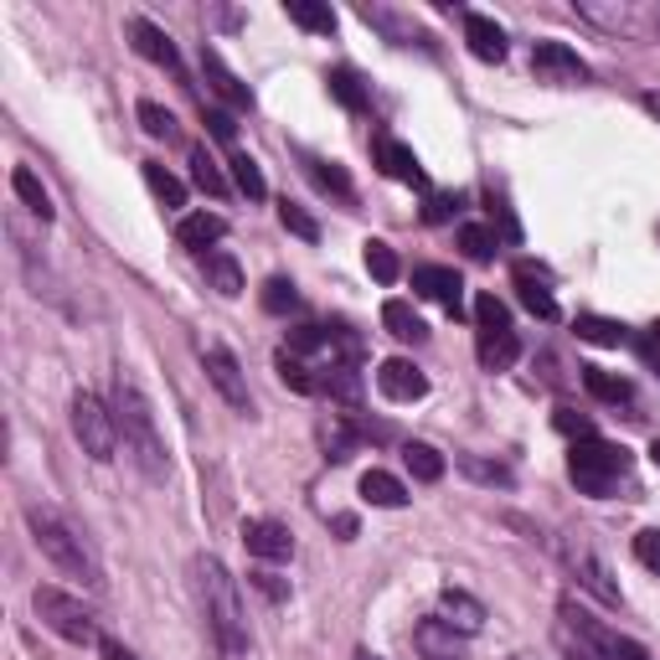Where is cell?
<instances>
[{
	"label": "cell",
	"mask_w": 660,
	"mask_h": 660,
	"mask_svg": "<svg viewBox=\"0 0 660 660\" xmlns=\"http://www.w3.org/2000/svg\"><path fill=\"white\" fill-rule=\"evenodd\" d=\"M552 424H558V434H568L573 444L578 439H593V424L578 413V407H558V413H552Z\"/></svg>",
	"instance_id": "46"
},
{
	"label": "cell",
	"mask_w": 660,
	"mask_h": 660,
	"mask_svg": "<svg viewBox=\"0 0 660 660\" xmlns=\"http://www.w3.org/2000/svg\"><path fill=\"white\" fill-rule=\"evenodd\" d=\"M578 340H589V346H625V325L619 321H604V315H578Z\"/></svg>",
	"instance_id": "34"
},
{
	"label": "cell",
	"mask_w": 660,
	"mask_h": 660,
	"mask_svg": "<svg viewBox=\"0 0 660 660\" xmlns=\"http://www.w3.org/2000/svg\"><path fill=\"white\" fill-rule=\"evenodd\" d=\"M367 439V428H356L346 413H331L321 424V444H325V459H351L356 444Z\"/></svg>",
	"instance_id": "21"
},
{
	"label": "cell",
	"mask_w": 660,
	"mask_h": 660,
	"mask_svg": "<svg viewBox=\"0 0 660 660\" xmlns=\"http://www.w3.org/2000/svg\"><path fill=\"white\" fill-rule=\"evenodd\" d=\"M289 21H294V26H305V32H315V36L336 32V11L321 5V0H289Z\"/></svg>",
	"instance_id": "29"
},
{
	"label": "cell",
	"mask_w": 660,
	"mask_h": 660,
	"mask_svg": "<svg viewBox=\"0 0 660 660\" xmlns=\"http://www.w3.org/2000/svg\"><path fill=\"white\" fill-rule=\"evenodd\" d=\"M413 289H418L424 300H439V305L459 310V289H465V279H459L455 269H444V264H424V269H413Z\"/></svg>",
	"instance_id": "19"
},
{
	"label": "cell",
	"mask_w": 660,
	"mask_h": 660,
	"mask_svg": "<svg viewBox=\"0 0 660 660\" xmlns=\"http://www.w3.org/2000/svg\"><path fill=\"white\" fill-rule=\"evenodd\" d=\"M202 72H206V83H212V93H217V99H227L233 109H254V93L237 83V72L222 63L217 47H202Z\"/></svg>",
	"instance_id": "17"
},
{
	"label": "cell",
	"mask_w": 660,
	"mask_h": 660,
	"mask_svg": "<svg viewBox=\"0 0 660 660\" xmlns=\"http://www.w3.org/2000/svg\"><path fill=\"white\" fill-rule=\"evenodd\" d=\"M465 42H470V52L480 63H501V57H506V32H501L491 16H480V11L465 16Z\"/></svg>",
	"instance_id": "20"
},
{
	"label": "cell",
	"mask_w": 660,
	"mask_h": 660,
	"mask_svg": "<svg viewBox=\"0 0 660 660\" xmlns=\"http://www.w3.org/2000/svg\"><path fill=\"white\" fill-rule=\"evenodd\" d=\"M635 558L660 578V532H640V537H635Z\"/></svg>",
	"instance_id": "48"
},
{
	"label": "cell",
	"mask_w": 660,
	"mask_h": 660,
	"mask_svg": "<svg viewBox=\"0 0 660 660\" xmlns=\"http://www.w3.org/2000/svg\"><path fill=\"white\" fill-rule=\"evenodd\" d=\"M331 93H336L351 114L367 109V83H361V72H356V68H336V72H331Z\"/></svg>",
	"instance_id": "38"
},
{
	"label": "cell",
	"mask_w": 660,
	"mask_h": 660,
	"mask_svg": "<svg viewBox=\"0 0 660 660\" xmlns=\"http://www.w3.org/2000/svg\"><path fill=\"white\" fill-rule=\"evenodd\" d=\"M372 150H377V166H382V176H392V181H407V187H424V166H418V155L407 150L403 139L382 135Z\"/></svg>",
	"instance_id": "15"
},
{
	"label": "cell",
	"mask_w": 660,
	"mask_h": 660,
	"mask_svg": "<svg viewBox=\"0 0 660 660\" xmlns=\"http://www.w3.org/2000/svg\"><path fill=\"white\" fill-rule=\"evenodd\" d=\"M455 197H449V191H428V206H424V222H449L455 217Z\"/></svg>",
	"instance_id": "49"
},
{
	"label": "cell",
	"mask_w": 660,
	"mask_h": 660,
	"mask_svg": "<svg viewBox=\"0 0 660 660\" xmlns=\"http://www.w3.org/2000/svg\"><path fill=\"white\" fill-rule=\"evenodd\" d=\"M356 660H382V656H372V650H356Z\"/></svg>",
	"instance_id": "57"
},
{
	"label": "cell",
	"mask_w": 660,
	"mask_h": 660,
	"mask_svg": "<svg viewBox=\"0 0 660 660\" xmlns=\"http://www.w3.org/2000/svg\"><path fill=\"white\" fill-rule=\"evenodd\" d=\"M367 269H372L377 284H398V273H403V264H398V254H392L382 237H367Z\"/></svg>",
	"instance_id": "39"
},
{
	"label": "cell",
	"mask_w": 660,
	"mask_h": 660,
	"mask_svg": "<svg viewBox=\"0 0 660 660\" xmlns=\"http://www.w3.org/2000/svg\"><path fill=\"white\" fill-rule=\"evenodd\" d=\"M227 233V222L217 217V212H191V217H181V227H176V237H181V248H202V254H212V243Z\"/></svg>",
	"instance_id": "23"
},
{
	"label": "cell",
	"mask_w": 660,
	"mask_h": 660,
	"mask_svg": "<svg viewBox=\"0 0 660 660\" xmlns=\"http://www.w3.org/2000/svg\"><path fill=\"white\" fill-rule=\"evenodd\" d=\"M480 367L485 372H506L511 361L522 356V340H516V331H480Z\"/></svg>",
	"instance_id": "22"
},
{
	"label": "cell",
	"mask_w": 660,
	"mask_h": 660,
	"mask_svg": "<svg viewBox=\"0 0 660 660\" xmlns=\"http://www.w3.org/2000/svg\"><path fill=\"white\" fill-rule=\"evenodd\" d=\"M403 465L413 470V480H424V485L444 480V455L434 449V444H407V449H403Z\"/></svg>",
	"instance_id": "31"
},
{
	"label": "cell",
	"mask_w": 660,
	"mask_h": 660,
	"mask_svg": "<svg viewBox=\"0 0 660 660\" xmlns=\"http://www.w3.org/2000/svg\"><path fill=\"white\" fill-rule=\"evenodd\" d=\"M273 367H279V382H284L289 392H300V398L321 392V377L310 372V367H305V361H300L294 351H279V356H273Z\"/></svg>",
	"instance_id": "28"
},
{
	"label": "cell",
	"mask_w": 660,
	"mask_h": 660,
	"mask_svg": "<svg viewBox=\"0 0 660 660\" xmlns=\"http://www.w3.org/2000/svg\"><path fill=\"white\" fill-rule=\"evenodd\" d=\"M191 181H197L206 197H227V176H222V166L206 155V145H197V150H191Z\"/></svg>",
	"instance_id": "33"
},
{
	"label": "cell",
	"mask_w": 660,
	"mask_h": 660,
	"mask_svg": "<svg viewBox=\"0 0 660 660\" xmlns=\"http://www.w3.org/2000/svg\"><path fill=\"white\" fill-rule=\"evenodd\" d=\"M99 656L103 660H135V650H130V645H119V640H99Z\"/></svg>",
	"instance_id": "53"
},
{
	"label": "cell",
	"mask_w": 660,
	"mask_h": 660,
	"mask_svg": "<svg viewBox=\"0 0 660 660\" xmlns=\"http://www.w3.org/2000/svg\"><path fill=\"white\" fill-rule=\"evenodd\" d=\"M532 72L542 78V83H589V63L578 57L568 42H537V52H532Z\"/></svg>",
	"instance_id": "9"
},
{
	"label": "cell",
	"mask_w": 660,
	"mask_h": 660,
	"mask_svg": "<svg viewBox=\"0 0 660 660\" xmlns=\"http://www.w3.org/2000/svg\"><path fill=\"white\" fill-rule=\"evenodd\" d=\"M650 336H656V340H660V321H656V325H650Z\"/></svg>",
	"instance_id": "58"
},
{
	"label": "cell",
	"mask_w": 660,
	"mask_h": 660,
	"mask_svg": "<svg viewBox=\"0 0 660 660\" xmlns=\"http://www.w3.org/2000/svg\"><path fill=\"white\" fill-rule=\"evenodd\" d=\"M202 269H206V279H212V289L217 294H243V269H237V258L233 254H222V248H212V254H202Z\"/></svg>",
	"instance_id": "26"
},
{
	"label": "cell",
	"mask_w": 660,
	"mask_h": 660,
	"mask_svg": "<svg viewBox=\"0 0 660 660\" xmlns=\"http://www.w3.org/2000/svg\"><path fill=\"white\" fill-rule=\"evenodd\" d=\"M227 170H233V187L248 197V202H264L269 197V181H264V170H258L254 155H233L227 160Z\"/></svg>",
	"instance_id": "30"
},
{
	"label": "cell",
	"mask_w": 660,
	"mask_h": 660,
	"mask_svg": "<svg viewBox=\"0 0 660 660\" xmlns=\"http://www.w3.org/2000/svg\"><path fill=\"white\" fill-rule=\"evenodd\" d=\"M629 470V455L619 449V444L609 439H578L573 444V455H568V474H573V485L578 491H589V495H609L614 491V480Z\"/></svg>",
	"instance_id": "4"
},
{
	"label": "cell",
	"mask_w": 660,
	"mask_h": 660,
	"mask_svg": "<svg viewBox=\"0 0 660 660\" xmlns=\"http://www.w3.org/2000/svg\"><path fill=\"white\" fill-rule=\"evenodd\" d=\"M558 645H562V656L568 660H609V629L593 625V614H583L573 599L562 604Z\"/></svg>",
	"instance_id": "8"
},
{
	"label": "cell",
	"mask_w": 660,
	"mask_h": 660,
	"mask_svg": "<svg viewBox=\"0 0 660 660\" xmlns=\"http://www.w3.org/2000/svg\"><path fill=\"white\" fill-rule=\"evenodd\" d=\"M361 495H367L372 506H382V511L407 506L403 480H398V474H388V470H367V474H361Z\"/></svg>",
	"instance_id": "24"
},
{
	"label": "cell",
	"mask_w": 660,
	"mask_h": 660,
	"mask_svg": "<svg viewBox=\"0 0 660 660\" xmlns=\"http://www.w3.org/2000/svg\"><path fill=\"white\" fill-rule=\"evenodd\" d=\"M145 187H150L155 202L170 206V212H176V206H187V187H181V181H176L160 160H145Z\"/></svg>",
	"instance_id": "27"
},
{
	"label": "cell",
	"mask_w": 660,
	"mask_h": 660,
	"mask_svg": "<svg viewBox=\"0 0 660 660\" xmlns=\"http://www.w3.org/2000/svg\"><path fill=\"white\" fill-rule=\"evenodd\" d=\"M264 310H269V315H289V310H300V289L289 284V279H269V284H264Z\"/></svg>",
	"instance_id": "42"
},
{
	"label": "cell",
	"mask_w": 660,
	"mask_h": 660,
	"mask_svg": "<svg viewBox=\"0 0 660 660\" xmlns=\"http://www.w3.org/2000/svg\"><path fill=\"white\" fill-rule=\"evenodd\" d=\"M130 36H135V52L145 57V63H155V68H166V72H181V52H176V42H170L155 21L135 16L130 21Z\"/></svg>",
	"instance_id": "14"
},
{
	"label": "cell",
	"mask_w": 660,
	"mask_h": 660,
	"mask_svg": "<svg viewBox=\"0 0 660 660\" xmlns=\"http://www.w3.org/2000/svg\"><path fill=\"white\" fill-rule=\"evenodd\" d=\"M459 470L470 474V480H480V485H501V491H511V485H516V474H511L506 465L480 459V455H459Z\"/></svg>",
	"instance_id": "36"
},
{
	"label": "cell",
	"mask_w": 660,
	"mask_h": 660,
	"mask_svg": "<svg viewBox=\"0 0 660 660\" xmlns=\"http://www.w3.org/2000/svg\"><path fill=\"white\" fill-rule=\"evenodd\" d=\"M382 325H388V336L413 340V346L428 336V325L418 321V310L407 305V300H388V305H382Z\"/></svg>",
	"instance_id": "25"
},
{
	"label": "cell",
	"mask_w": 660,
	"mask_h": 660,
	"mask_svg": "<svg viewBox=\"0 0 660 660\" xmlns=\"http://www.w3.org/2000/svg\"><path fill=\"white\" fill-rule=\"evenodd\" d=\"M562 562H568V573H573L599 604H609V609L619 604V583L609 578V568H604V558L593 552L589 537H578V532L573 537H562Z\"/></svg>",
	"instance_id": "7"
},
{
	"label": "cell",
	"mask_w": 660,
	"mask_h": 660,
	"mask_svg": "<svg viewBox=\"0 0 660 660\" xmlns=\"http://www.w3.org/2000/svg\"><path fill=\"white\" fill-rule=\"evenodd\" d=\"M321 388H331V398H340L346 407L361 403V377H356L351 361H331V372H325Z\"/></svg>",
	"instance_id": "35"
},
{
	"label": "cell",
	"mask_w": 660,
	"mask_h": 660,
	"mask_svg": "<svg viewBox=\"0 0 660 660\" xmlns=\"http://www.w3.org/2000/svg\"><path fill=\"white\" fill-rule=\"evenodd\" d=\"M325 340H331V336H325L321 325H300V331H289V346H284V351L300 356V351H315V346H325Z\"/></svg>",
	"instance_id": "47"
},
{
	"label": "cell",
	"mask_w": 660,
	"mask_h": 660,
	"mask_svg": "<svg viewBox=\"0 0 660 660\" xmlns=\"http://www.w3.org/2000/svg\"><path fill=\"white\" fill-rule=\"evenodd\" d=\"M609 660H650V656L635 640H625V635H609Z\"/></svg>",
	"instance_id": "51"
},
{
	"label": "cell",
	"mask_w": 660,
	"mask_h": 660,
	"mask_svg": "<svg viewBox=\"0 0 660 660\" xmlns=\"http://www.w3.org/2000/svg\"><path fill=\"white\" fill-rule=\"evenodd\" d=\"M197 583H202V604H206V619H212V635H217L222 656L243 660L254 640H248V614H243L233 573L217 558H197Z\"/></svg>",
	"instance_id": "2"
},
{
	"label": "cell",
	"mask_w": 660,
	"mask_h": 660,
	"mask_svg": "<svg viewBox=\"0 0 660 660\" xmlns=\"http://www.w3.org/2000/svg\"><path fill=\"white\" fill-rule=\"evenodd\" d=\"M650 459H656V470H660V439H656V444H650Z\"/></svg>",
	"instance_id": "56"
},
{
	"label": "cell",
	"mask_w": 660,
	"mask_h": 660,
	"mask_svg": "<svg viewBox=\"0 0 660 660\" xmlns=\"http://www.w3.org/2000/svg\"><path fill=\"white\" fill-rule=\"evenodd\" d=\"M11 191H16L21 202L32 206V212H36V217H42V222L52 217V197H47V187H42V181H36V176H32V170H26V166H16V170H11Z\"/></svg>",
	"instance_id": "32"
},
{
	"label": "cell",
	"mask_w": 660,
	"mask_h": 660,
	"mask_svg": "<svg viewBox=\"0 0 660 660\" xmlns=\"http://www.w3.org/2000/svg\"><path fill=\"white\" fill-rule=\"evenodd\" d=\"M645 109H650V114L660 119V93H645Z\"/></svg>",
	"instance_id": "55"
},
{
	"label": "cell",
	"mask_w": 660,
	"mask_h": 660,
	"mask_svg": "<svg viewBox=\"0 0 660 660\" xmlns=\"http://www.w3.org/2000/svg\"><path fill=\"white\" fill-rule=\"evenodd\" d=\"M114 418H119V439H124V455H135V465L145 470V480H166L170 474V455H166V439L155 428V413L145 403V392L119 377L114 382Z\"/></svg>",
	"instance_id": "1"
},
{
	"label": "cell",
	"mask_w": 660,
	"mask_h": 660,
	"mask_svg": "<svg viewBox=\"0 0 660 660\" xmlns=\"http://www.w3.org/2000/svg\"><path fill=\"white\" fill-rule=\"evenodd\" d=\"M32 609L36 619L52 629V635H63L68 645H99V619L83 609V599H72V593L63 589H36L32 593Z\"/></svg>",
	"instance_id": "5"
},
{
	"label": "cell",
	"mask_w": 660,
	"mask_h": 660,
	"mask_svg": "<svg viewBox=\"0 0 660 660\" xmlns=\"http://www.w3.org/2000/svg\"><path fill=\"white\" fill-rule=\"evenodd\" d=\"M583 388H589L599 403H625V398H629V382H625V377L604 372V367H583Z\"/></svg>",
	"instance_id": "37"
},
{
	"label": "cell",
	"mask_w": 660,
	"mask_h": 660,
	"mask_svg": "<svg viewBox=\"0 0 660 660\" xmlns=\"http://www.w3.org/2000/svg\"><path fill=\"white\" fill-rule=\"evenodd\" d=\"M516 294H522V305L537 315V321H558V300H552V289H547V273L537 264H516Z\"/></svg>",
	"instance_id": "16"
},
{
	"label": "cell",
	"mask_w": 660,
	"mask_h": 660,
	"mask_svg": "<svg viewBox=\"0 0 660 660\" xmlns=\"http://www.w3.org/2000/svg\"><path fill=\"white\" fill-rule=\"evenodd\" d=\"M26 526H32V542L42 547V558L52 562V568H63L68 578H83L88 589H99L103 578H99V568H93V558H88V547H83V537L72 532L57 511H47V506H26Z\"/></svg>",
	"instance_id": "3"
},
{
	"label": "cell",
	"mask_w": 660,
	"mask_h": 660,
	"mask_svg": "<svg viewBox=\"0 0 660 660\" xmlns=\"http://www.w3.org/2000/svg\"><path fill=\"white\" fill-rule=\"evenodd\" d=\"M377 388H382V398H392V403H418V398L428 392V377L418 372L413 361L392 356V361L377 367Z\"/></svg>",
	"instance_id": "12"
},
{
	"label": "cell",
	"mask_w": 660,
	"mask_h": 660,
	"mask_svg": "<svg viewBox=\"0 0 660 660\" xmlns=\"http://www.w3.org/2000/svg\"><path fill=\"white\" fill-rule=\"evenodd\" d=\"M206 135L222 139V145H233V135H237L233 114H222V109H206Z\"/></svg>",
	"instance_id": "50"
},
{
	"label": "cell",
	"mask_w": 660,
	"mask_h": 660,
	"mask_svg": "<svg viewBox=\"0 0 660 660\" xmlns=\"http://www.w3.org/2000/svg\"><path fill=\"white\" fill-rule=\"evenodd\" d=\"M279 222H284L294 237H305V243H315V237H321V222L310 217L300 202H279Z\"/></svg>",
	"instance_id": "41"
},
{
	"label": "cell",
	"mask_w": 660,
	"mask_h": 660,
	"mask_svg": "<svg viewBox=\"0 0 660 660\" xmlns=\"http://www.w3.org/2000/svg\"><path fill=\"white\" fill-rule=\"evenodd\" d=\"M139 124H145V135H155V139H170L176 135V114H170V109H160V103L155 99H139Z\"/></svg>",
	"instance_id": "40"
},
{
	"label": "cell",
	"mask_w": 660,
	"mask_h": 660,
	"mask_svg": "<svg viewBox=\"0 0 660 660\" xmlns=\"http://www.w3.org/2000/svg\"><path fill=\"white\" fill-rule=\"evenodd\" d=\"M305 166H310V176H315L325 191H336V197H351V176H346L336 160H305Z\"/></svg>",
	"instance_id": "44"
},
{
	"label": "cell",
	"mask_w": 660,
	"mask_h": 660,
	"mask_svg": "<svg viewBox=\"0 0 660 660\" xmlns=\"http://www.w3.org/2000/svg\"><path fill=\"white\" fill-rule=\"evenodd\" d=\"M336 532L340 537H356V516H336Z\"/></svg>",
	"instance_id": "54"
},
{
	"label": "cell",
	"mask_w": 660,
	"mask_h": 660,
	"mask_svg": "<svg viewBox=\"0 0 660 660\" xmlns=\"http://www.w3.org/2000/svg\"><path fill=\"white\" fill-rule=\"evenodd\" d=\"M243 547H248L258 562H289V558H294V537H289V526L269 522V516L243 522Z\"/></svg>",
	"instance_id": "11"
},
{
	"label": "cell",
	"mask_w": 660,
	"mask_h": 660,
	"mask_svg": "<svg viewBox=\"0 0 660 660\" xmlns=\"http://www.w3.org/2000/svg\"><path fill=\"white\" fill-rule=\"evenodd\" d=\"M206 377L212 388L222 392V403L237 407V413H254V398H248V382H243V367L227 346H206Z\"/></svg>",
	"instance_id": "10"
},
{
	"label": "cell",
	"mask_w": 660,
	"mask_h": 660,
	"mask_svg": "<svg viewBox=\"0 0 660 660\" xmlns=\"http://www.w3.org/2000/svg\"><path fill=\"white\" fill-rule=\"evenodd\" d=\"M413 645H418L424 660H465V635L449 619H424L413 629Z\"/></svg>",
	"instance_id": "13"
},
{
	"label": "cell",
	"mask_w": 660,
	"mask_h": 660,
	"mask_svg": "<svg viewBox=\"0 0 660 660\" xmlns=\"http://www.w3.org/2000/svg\"><path fill=\"white\" fill-rule=\"evenodd\" d=\"M72 434H78V444H83L88 459L109 465V459H114V449H119L114 407H103L93 392H78V398H72Z\"/></svg>",
	"instance_id": "6"
},
{
	"label": "cell",
	"mask_w": 660,
	"mask_h": 660,
	"mask_svg": "<svg viewBox=\"0 0 660 660\" xmlns=\"http://www.w3.org/2000/svg\"><path fill=\"white\" fill-rule=\"evenodd\" d=\"M439 609H444V619H449L459 635H480V629H485V619H491V614H485V604H480L474 593H465V589H444L439 593Z\"/></svg>",
	"instance_id": "18"
},
{
	"label": "cell",
	"mask_w": 660,
	"mask_h": 660,
	"mask_svg": "<svg viewBox=\"0 0 660 660\" xmlns=\"http://www.w3.org/2000/svg\"><path fill=\"white\" fill-rule=\"evenodd\" d=\"M248 578H254V589H258V593H269V599H284V593H289L284 583H279V578L269 573V568H258V573H248Z\"/></svg>",
	"instance_id": "52"
},
{
	"label": "cell",
	"mask_w": 660,
	"mask_h": 660,
	"mask_svg": "<svg viewBox=\"0 0 660 660\" xmlns=\"http://www.w3.org/2000/svg\"><path fill=\"white\" fill-rule=\"evenodd\" d=\"M459 248H465L470 258H491L495 254V233L485 227V222H465V227H459Z\"/></svg>",
	"instance_id": "43"
},
{
	"label": "cell",
	"mask_w": 660,
	"mask_h": 660,
	"mask_svg": "<svg viewBox=\"0 0 660 660\" xmlns=\"http://www.w3.org/2000/svg\"><path fill=\"white\" fill-rule=\"evenodd\" d=\"M474 321H480V331H511V315L495 294H480V300H474Z\"/></svg>",
	"instance_id": "45"
}]
</instances>
